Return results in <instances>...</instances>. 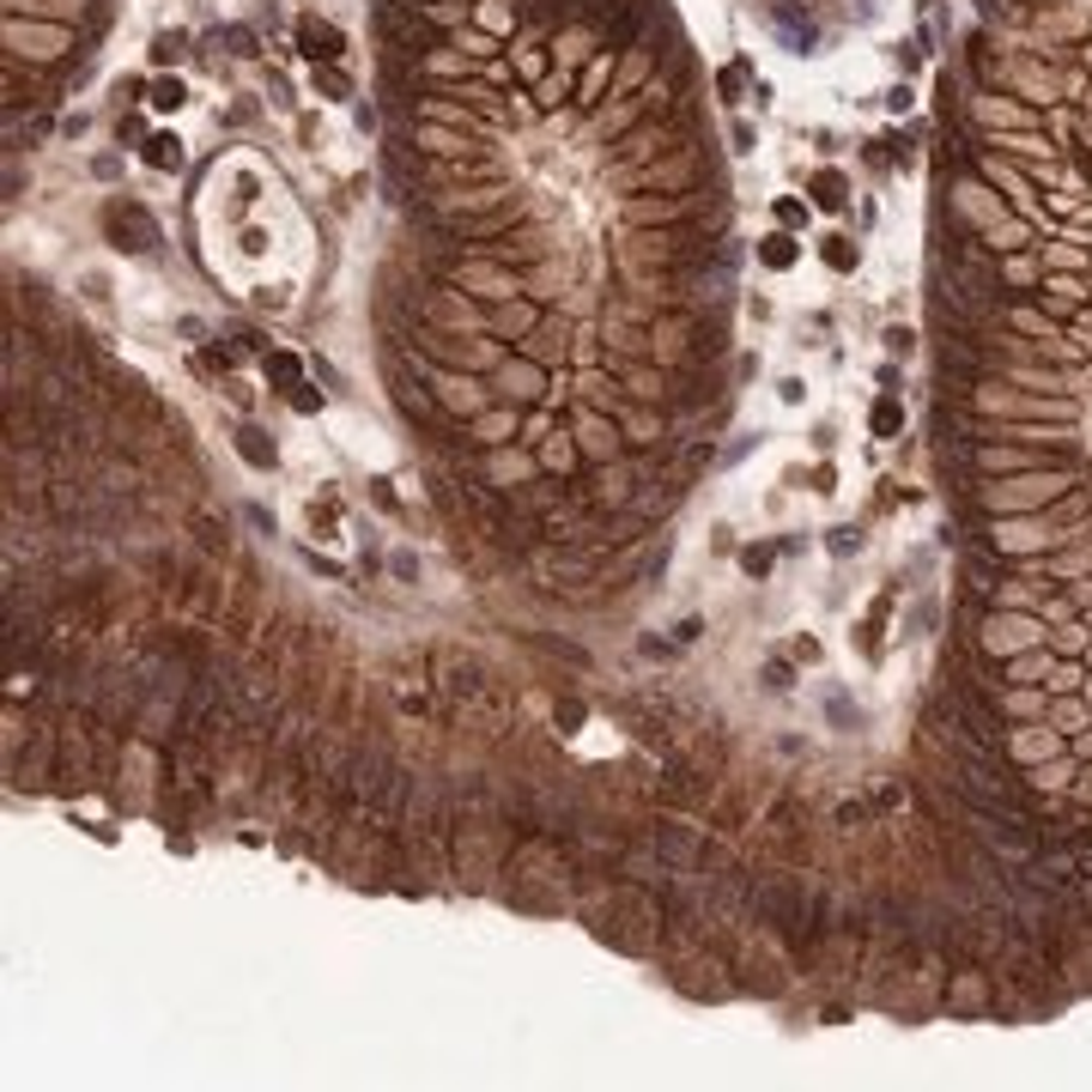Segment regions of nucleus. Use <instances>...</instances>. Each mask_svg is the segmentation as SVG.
<instances>
[{
  "label": "nucleus",
  "mask_w": 1092,
  "mask_h": 1092,
  "mask_svg": "<svg viewBox=\"0 0 1092 1092\" xmlns=\"http://www.w3.org/2000/svg\"><path fill=\"white\" fill-rule=\"evenodd\" d=\"M1080 486V461H1056V468H1026V474H1001V480H977L972 486V510L977 516H1026V510H1050L1056 498Z\"/></svg>",
  "instance_id": "nucleus-1"
},
{
  "label": "nucleus",
  "mask_w": 1092,
  "mask_h": 1092,
  "mask_svg": "<svg viewBox=\"0 0 1092 1092\" xmlns=\"http://www.w3.org/2000/svg\"><path fill=\"white\" fill-rule=\"evenodd\" d=\"M401 358H407V370L425 382V389H432L437 407H444L449 419H461V425L480 419V413H486L492 401H498V395H492V382H486V377H474V370H444V365H432L425 353H413V346H407Z\"/></svg>",
  "instance_id": "nucleus-2"
},
{
  "label": "nucleus",
  "mask_w": 1092,
  "mask_h": 1092,
  "mask_svg": "<svg viewBox=\"0 0 1092 1092\" xmlns=\"http://www.w3.org/2000/svg\"><path fill=\"white\" fill-rule=\"evenodd\" d=\"M1032 644H1050V625H1044V613H1026V607H989L972 637V650L989 662H1008Z\"/></svg>",
  "instance_id": "nucleus-3"
},
{
  "label": "nucleus",
  "mask_w": 1092,
  "mask_h": 1092,
  "mask_svg": "<svg viewBox=\"0 0 1092 1092\" xmlns=\"http://www.w3.org/2000/svg\"><path fill=\"white\" fill-rule=\"evenodd\" d=\"M92 55L85 37L73 25H49V19H7V61H25V67H55L67 55Z\"/></svg>",
  "instance_id": "nucleus-4"
},
{
  "label": "nucleus",
  "mask_w": 1092,
  "mask_h": 1092,
  "mask_svg": "<svg viewBox=\"0 0 1092 1092\" xmlns=\"http://www.w3.org/2000/svg\"><path fill=\"white\" fill-rule=\"evenodd\" d=\"M456 874H461V886H492V874H510V838H504V826H492V819L461 826L456 831Z\"/></svg>",
  "instance_id": "nucleus-5"
},
{
  "label": "nucleus",
  "mask_w": 1092,
  "mask_h": 1092,
  "mask_svg": "<svg viewBox=\"0 0 1092 1092\" xmlns=\"http://www.w3.org/2000/svg\"><path fill=\"white\" fill-rule=\"evenodd\" d=\"M85 711H73L61 723V771H55V790L80 795L104 777V752H97V723H80Z\"/></svg>",
  "instance_id": "nucleus-6"
},
{
  "label": "nucleus",
  "mask_w": 1092,
  "mask_h": 1092,
  "mask_svg": "<svg viewBox=\"0 0 1092 1092\" xmlns=\"http://www.w3.org/2000/svg\"><path fill=\"white\" fill-rule=\"evenodd\" d=\"M486 382H492V395L510 401V407H553V370L522 358V353H510Z\"/></svg>",
  "instance_id": "nucleus-7"
},
{
  "label": "nucleus",
  "mask_w": 1092,
  "mask_h": 1092,
  "mask_svg": "<svg viewBox=\"0 0 1092 1092\" xmlns=\"http://www.w3.org/2000/svg\"><path fill=\"white\" fill-rule=\"evenodd\" d=\"M7 771H13V783H25V790H55V771H61V723L37 716L31 735H25V759H13Z\"/></svg>",
  "instance_id": "nucleus-8"
},
{
  "label": "nucleus",
  "mask_w": 1092,
  "mask_h": 1092,
  "mask_svg": "<svg viewBox=\"0 0 1092 1092\" xmlns=\"http://www.w3.org/2000/svg\"><path fill=\"white\" fill-rule=\"evenodd\" d=\"M583 486H589V498H595V510H632V498H637V461H589L583 468Z\"/></svg>",
  "instance_id": "nucleus-9"
},
{
  "label": "nucleus",
  "mask_w": 1092,
  "mask_h": 1092,
  "mask_svg": "<svg viewBox=\"0 0 1092 1092\" xmlns=\"http://www.w3.org/2000/svg\"><path fill=\"white\" fill-rule=\"evenodd\" d=\"M1056 752H1068V740L1050 723H1008V735H1001V759L1013 771H1032V765L1056 759Z\"/></svg>",
  "instance_id": "nucleus-10"
},
{
  "label": "nucleus",
  "mask_w": 1092,
  "mask_h": 1092,
  "mask_svg": "<svg viewBox=\"0 0 1092 1092\" xmlns=\"http://www.w3.org/2000/svg\"><path fill=\"white\" fill-rule=\"evenodd\" d=\"M571 346H577V322H571L565 310H547V317L534 322V334L516 341V353L534 358V365H547V370H559L571 358Z\"/></svg>",
  "instance_id": "nucleus-11"
},
{
  "label": "nucleus",
  "mask_w": 1092,
  "mask_h": 1092,
  "mask_svg": "<svg viewBox=\"0 0 1092 1092\" xmlns=\"http://www.w3.org/2000/svg\"><path fill=\"white\" fill-rule=\"evenodd\" d=\"M540 474V461L528 444H504V449H480V480H486L492 492H504L510 498L516 486H528V480Z\"/></svg>",
  "instance_id": "nucleus-12"
},
{
  "label": "nucleus",
  "mask_w": 1092,
  "mask_h": 1092,
  "mask_svg": "<svg viewBox=\"0 0 1092 1092\" xmlns=\"http://www.w3.org/2000/svg\"><path fill=\"white\" fill-rule=\"evenodd\" d=\"M571 437H577L583 461H619V456H625V432H619V419H613V413H601V407H577Z\"/></svg>",
  "instance_id": "nucleus-13"
},
{
  "label": "nucleus",
  "mask_w": 1092,
  "mask_h": 1092,
  "mask_svg": "<svg viewBox=\"0 0 1092 1092\" xmlns=\"http://www.w3.org/2000/svg\"><path fill=\"white\" fill-rule=\"evenodd\" d=\"M437 692L449 698V704H461V698H474L480 686H492L486 680V668H480L474 656H461V650H437Z\"/></svg>",
  "instance_id": "nucleus-14"
},
{
  "label": "nucleus",
  "mask_w": 1092,
  "mask_h": 1092,
  "mask_svg": "<svg viewBox=\"0 0 1092 1092\" xmlns=\"http://www.w3.org/2000/svg\"><path fill=\"white\" fill-rule=\"evenodd\" d=\"M522 413H528V407L492 401L480 419H468V444H474V449H504V444H516V437H522Z\"/></svg>",
  "instance_id": "nucleus-15"
},
{
  "label": "nucleus",
  "mask_w": 1092,
  "mask_h": 1092,
  "mask_svg": "<svg viewBox=\"0 0 1092 1092\" xmlns=\"http://www.w3.org/2000/svg\"><path fill=\"white\" fill-rule=\"evenodd\" d=\"M534 461H540V474H553V480H577L589 461H583L577 437H571V425H553V432L534 444Z\"/></svg>",
  "instance_id": "nucleus-16"
},
{
  "label": "nucleus",
  "mask_w": 1092,
  "mask_h": 1092,
  "mask_svg": "<svg viewBox=\"0 0 1092 1092\" xmlns=\"http://www.w3.org/2000/svg\"><path fill=\"white\" fill-rule=\"evenodd\" d=\"M996 668H1001V686H1044V692H1050L1056 650H1050V644H1032V650H1020V656L996 662Z\"/></svg>",
  "instance_id": "nucleus-17"
},
{
  "label": "nucleus",
  "mask_w": 1092,
  "mask_h": 1092,
  "mask_svg": "<svg viewBox=\"0 0 1092 1092\" xmlns=\"http://www.w3.org/2000/svg\"><path fill=\"white\" fill-rule=\"evenodd\" d=\"M104 225H110V238H122V231H128V243H122V250H134V255H146L152 243H159V225H152V212L134 207V200H116V207L104 212Z\"/></svg>",
  "instance_id": "nucleus-18"
},
{
  "label": "nucleus",
  "mask_w": 1092,
  "mask_h": 1092,
  "mask_svg": "<svg viewBox=\"0 0 1092 1092\" xmlns=\"http://www.w3.org/2000/svg\"><path fill=\"white\" fill-rule=\"evenodd\" d=\"M540 317H547V303H534L522 291V298H510V303H498V310H492V334H498L504 346H516V341H528V334H534Z\"/></svg>",
  "instance_id": "nucleus-19"
},
{
  "label": "nucleus",
  "mask_w": 1092,
  "mask_h": 1092,
  "mask_svg": "<svg viewBox=\"0 0 1092 1092\" xmlns=\"http://www.w3.org/2000/svg\"><path fill=\"white\" fill-rule=\"evenodd\" d=\"M996 711H1001V723H1044V711H1050V692H1044V686H1001V692H996Z\"/></svg>",
  "instance_id": "nucleus-20"
},
{
  "label": "nucleus",
  "mask_w": 1092,
  "mask_h": 1092,
  "mask_svg": "<svg viewBox=\"0 0 1092 1092\" xmlns=\"http://www.w3.org/2000/svg\"><path fill=\"white\" fill-rule=\"evenodd\" d=\"M1074 771H1080L1074 752H1056V759H1044V765H1032V771H1020V783H1026L1032 795H1068Z\"/></svg>",
  "instance_id": "nucleus-21"
},
{
  "label": "nucleus",
  "mask_w": 1092,
  "mask_h": 1092,
  "mask_svg": "<svg viewBox=\"0 0 1092 1092\" xmlns=\"http://www.w3.org/2000/svg\"><path fill=\"white\" fill-rule=\"evenodd\" d=\"M947 1008H959V1013H977V1008H996V984H989L977 965H965L959 977L947 984Z\"/></svg>",
  "instance_id": "nucleus-22"
},
{
  "label": "nucleus",
  "mask_w": 1092,
  "mask_h": 1092,
  "mask_svg": "<svg viewBox=\"0 0 1092 1092\" xmlns=\"http://www.w3.org/2000/svg\"><path fill=\"white\" fill-rule=\"evenodd\" d=\"M1044 723L1056 728V735H1080V728H1092V704L1080 692H1050V711H1044Z\"/></svg>",
  "instance_id": "nucleus-23"
},
{
  "label": "nucleus",
  "mask_w": 1092,
  "mask_h": 1092,
  "mask_svg": "<svg viewBox=\"0 0 1092 1092\" xmlns=\"http://www.w3.org/2000/svg\"><path fill=\"white\" fill-rule=\"evenodd\" d=\"M298 49L310 55V61H341L346 37L329 25V19H298Z\"/></svg>",
  "instance_id": "nucleus-24"
},
{
  "label": "nucleus",
  "mask_w": 1092,
  "mask_h": 1092,
  "mask_svg": "<svg viewBox=\"0 0 1092 1092\" xmlns=\"http://www.w3.org/2000/svg\"><path fill=\"white\" fill-rule=\"evenodd\" d=\"M238 456L250 461V468H279L274 432H262V425H238Z\"/></svg>",
  "instance_id": "nucleus-25"
},
{
  "label": "nucleus",
  "mask_w": 1092,
  "mask_h": 1092,
  "mask_svg": "<svg viewBox=\"0 0 1092 1092\" xmlns=\"http://www.w3.org/2000/svg\"><path fill=\"white\" fill-rule=\"evenodd\" d=\"M1026 881L1032 886H1068V881H1074V855H1062V850L1038 855V862L1026 869Z\"/></svg>",
  "instance_id": "nucleus-26"
},
{
  "label": "nucleus",
  "mask_w": 1092,
  "mask_h": 1092,
  "mask_svg": "<svg viewBox=\"0 0 1092 1092\" xmlns=\"http://www.w3.org/2000/svg\"><path fill=\"white\" fill-rule=\"evenodd\" d=\"M1087 637H1092V625L1087 619H1062V625H1050V650L1056 656H1087Z\"/></svg>",
  "instance_id": "nucleus-27"
},
{
  "label": "nucleus",
  "mask_w": 1092,
  "mask_h": 1092,
  "mask_svg": "<svg viewBox=\"0 0 1092 1092\" xmlns=\"http://www.w3.org/2000/svg\"><path fill=\"white\" fill-rule=\"evenodd\" d=\"M262 370H267V382H274V389H286V395L303 382V365H298L291 353H267V358H262Z\"/></svg>",
  "instance_id": "nucleus-28"
},
{
  "label": "nucleus",
  "mask_w": 1092,
  "mask_h": 1092,
  "mask_svg": "<svg viewBox=\"0 0 1092 1092\" xmlns=\"http://www.w3.org/2000/svg\"><path fill=\"white\" fill-rule=\"evenodd\" d=\"M195 540H200V553H231V528H225V516H195Z\"/></svg>",
  "instance_id": "nucleus-29"
},
{
  "label": "nucleus",
  "mask_w": 1092,
  "mask_h": 1092,
  "mask_svg": "<svg viewBox=\"0 0 1092 1092\" xmlns=\"http://www.w3.org/2000/svg\"><path fill=\"white\" fill-rule=\"evenodd\" d=\"M146 164H152V171H176V164H183V140H176V134H152V140H146Z\"/></svg>",
  "instance_id": "nucleus-30"
},
{
  "label": "nucleus",
  "mask_w": 1092,
  "mask_h": 1092,
  "mask_svg": "<svg viewBox=\"0 0 1092 1092\" xmlns=\"http://www.w3.org/2000/svg\"><path fill=\"white\" fill-rule=\"evenodd\" d=\"M795 255H802V250H795V238H783V231H771V238L759 243V262L777 267V274H783V267H795Z\"/></svg>",
  "instance_id": "nucleus-31"
},
{
  "label": "nucleus",
  "mask_w": 1092,
  "mask_h": 1092,
  "mask_svg": "<svg viewBox=\"0 0 1092 1092\" xmlns=\"http://www.w3.org/2000/svg\"><path fill=\"white\" fill-rule=\"evenodd\" d=\"M869 425H874V437H898V425H905V407H898L893 395H881V401H874V413H869Z\"/></svg>",
  "instance_id": "nucleus-32"
},
{
  "label": "nucleus",
  "mask_w": 1092,
  "mask_h": 1092,
  "mask_svg": "<svg viewBox=\"0 0 1092 1092\" xmlns=\"http://www.w3.org/2000/svg\"><path fill=\"white\" fill-rule=\"evenodd\" d=\"M771 565H777V547H765V540H752L747 553H740V571H747L752 583H765V577H771Z\"/></svg>",
  "instance_id": "nucleus-33"
},
{
  "label": "nucleus",
  "mask_w": 1092,
  "mask_h": 1092,
  "mask_svg": "<svg viewBox=\"0 0 1092 1092\" xmlns=\"http://www.w3.org/2000/svg\"><path fill=\"white\" fill-rule=\"evenodd\" d=\"M317 92H322V97H346L353 85H346V73H334V67L322 61V67H317Z\"/></svg>",
  "instance_id": "nucleus-34"
},
{
  "label": "nucleus",
  "mask_w": 1092,
  "mask_h": 1092,
  "mask_svg": "<svg viewBox=\"0 0 1092 1092\" xmlns=\"http://www.w3.org/2000/svg\"><path fill=\"white\" fill-rule=\"evenodd\" d=\"M146 104H152V110H176V104H183V85H176V80H159Z\"/></svg>",
  "instance_id": "nucleus-35"
},
{
  "label": "nucleus",
  "mask_w": 1092,
  "mask_h": 1092,
  "mask_svg": "<svg viewBox=\"0 0 1092 1092\" xmlns=\"http://www.w3.org/2000/svg\"><path fill=\"white\" fill-rule=\"evenodd\" d=\"M389 577H395V583H419V559H413V553H389Z\"/></svg>",
  "instance_id": "nucleus-36"
},
{
  "label": "nucleus",
  "mask_w": 1092,
  "mask_h": 1092,
  "mask_svg": "<svg viewBox=\"0 0 1092 1092\" xmlns=\"http://www.w3.org/2000/svg\"><path fill=\"white\" fill-rule=\"evenodd\" d=\"M1068 802L1092 807V765H1080V771H1074V783H1068Z\"/></svg>",
  "instance_id": "nucleus-37"
},
{
  "label": "nucleus",
  "mask_w": 1092,
  "mask_h": 1092,
  "mask_svg": "<svg viewBox=\"0 0 1092 1092\" xmlns=\"http://www.w3.org/2000/svg\"><path fill=\"white\" fill-rule=\"evenodd\" d=\"M225 401H231L238 413H250V407H255V389H250V382H238V377H231V382H225Z\"/></svg>",
  "instance_id": "nucleus-38"
},
{
  "label": "nucleus",
  "mask_w": 1092,
  "mask_h": 1092,
  "mask_svg": "<svg viewBox=\"0 0 1092 1092\" xmlns=\"http://www.w3.org/2000/svg\"><path fill=\"white\" fill-rule=\"evenodd\" d=\"M291 407H298V413H322V389L298 382V389H291Z\"/></svg>",
  "instance_id": "nucleus-39"
},
{
  "label": "nucleus",
  "mask_w": 1092,
  "mask_h": 1092,
  "mask_svg": "<svg viewBox=\"0 0 1092 1092\" xmlns=\"http://www.w3.org/2000/svg\"><path fill=\"white\" fill-rule=\"evenodd\" d=\"M826 262H831V267H855V250H850V238H826Z\"/></svg>",
  "instance_id": "nucleus-40"
},
{
  "label": "nucleus",
  "mask_w": 1092,
  "mask_h": 1092,
  "mask_svg": "<svg viewBox=\"0 0 1092 1092\" xmlns=\"http://www.w3.org/2000/svg\"><path fill=\"white\" fill-rule=\"evenodd\" d=\"M819 207H843V176H819Z\"/></svg>",
  "instance_id": "nucleus-41"
},
{
  "label": "nucleus",
  "mask_w": 1092,
  "mask_h": 1092,
  "mask_svg": "<svg viewBox=\"0 0 1092 1092\" xmlns=\"http://www.w3.org/2000/svg\"><path fill=\"white\" fill-rule=\"evenodd\" d=\"M826 547H831V553H855V547H862V534H855V528H831Z\"/></svg>",
  "instance_id": "nucleus-42"
},
{
  "label": "nucleus",
  "mask_w": 1092,
  "mask_h": 1092,
  "mask_svg": "<svg viewBox=\"0 0 1092 1092\" xmlns=\"http://www.w3.org/2000/svg\"><path fill=\"white\" fill-rule=\"evenodd\" d=\"M176 55H183V37H159V43H152V61H176Z\"/></svg>",
  "instance_id": "nucleus-43"
},
{
  "label": "nucleus",
  "mask_w": 1092,
  "mask_h": 1092,
  "mask_svg": "<svg viewBox=\"0 0 1092 1092\" xmlns=\"http://www.w3.org/2000/svg\"><path fill=\"white\" fill-rule=\"evenodd\" d=\"M765 686H771V692H783V686H795V680H790V662H771V668H765Z\"/></svg>",
  "instance_id": "nucleus-44"
},
{
  "label": "nucleus",
  "mask_w": 1092,
  "mask_h": 1092,
  "mask_svg": "<svg viewBox=\"0 0 1092 1092\" xmlns=\"http://www.w3.org/2000/svg\"><path fill=\"white\" fill-rule=\"evenodd\" d=\"M370 498H377L382 510H401V504H395V486H389V480H370Z\"/></svg>",
  "instance_id": "nucleus-45"
},
{
  "label": "nucleus",
  "mask_w": 1092,
  "mask_h": 1092,
  "mask_svg": "<svg viewBox=\"0 0 1092 1092\" xmlns=\"http://www.w3.org/2000/svg\"><path fill=\"white\" fill-rule=\"evenodd\" d=\"M886 346H893V353H898V358H905V353H910V346H917V334H910V329H893V334H886Z\"/></svg>",
  "instance_id": "nucleus-46"
},
{
  "label": "nucleus",
  "mask_w": 1092,
  "mask_h": 1092,
  "mask_svg": "<svg viewBox=\"0 0 1092 1092\" xmlns=\"http://www.w3.org/2000/svg\"><path fill=\"white\" fill-rule=\"evenodd\" d=\"M1068 752H1074V759H1092V728H1080V735H1068Z\"/></svg>",
  "instance_id": "nucleus-47"
},
{
  "label": "nucleus",
  "mask_w": 1092,
  "mask_h": 1092,
  "mask_svg": "<svg viewBox=\"0 0 1092 1092\" xmlns=\"http://www.w3.org/2000/svg\"><path fill=\"white\" fill-rule=\"evenodd\" d=\"M777 395H783V401H790V407H795V401H802L807 389H802V377H783V382H777Z\"/></svg>",
  "instance_id": "nucleus-48"
},
{
  "label": "nucleus",
  "mask_w": 1092,
  "mask_h": 1092,
  "mask_svg": "<svg viewBox=\"0 0 1092 1092\" xmlns=\"http://www.w3.org/2000/svg\"><path fill=\"white\" fill-rule=\"evenodd\" d=\"M777 219H783V225H802L807 207H795V200H777Z\"/></svg>",
  "instance_id": "nucleus-49"
},
{
  "label": "nucleus",
  "mask_w": 1092,
  "mask_h": 1092,
  "mask_svg": "<svg viewBox=\"0 0 1092 1092\" xmlns=\"http://www.w3.org/2000/svg\"><path fill=\"white\" fill-rule=\"evenodd\" d=\"M831 723H850V728H855V704H843V698H831Z\"/></svg>",
  "instance_id": "nucleus-50"
},
{
  "label": "nucleus",
  "mask_w": 1092,
  "mask_h": 1092,
  "mask_svg": "<svg viewBox=\"0 0 1092 1092\" xmlns=\"http://www.w3.org/2000/svg\"><path fill=\"white\" fill-rule=\"evenodd\" d=\"M559 723H565V735H571V728L583 723V704H559Z\"/></svg>",
  "instance_id": "nucleus-51"
},
{
  "label": "nucleus",
  "mask_w": 1092,
  "mask_h": 1092,
  "mask_svg": "<svg viewBox=\"0 0 1092 1092\" xmlns=\"http://www.w3.org/2000/svg\"><path fill=\"white\" fill-rule=\"evenodd\" d=\"M795 662H819V644H814V637H795Z\"/></svg>",
  "instance_id": "nucleus-52"
},
{
  "label": "nucleus",
  "mask_w": 1092,
  "mask_h": 1092,
  "mask_svg": "<svg viewBox=\"0 0 1092 1092\" xmlns=\"http://www.w3.org/2000/svg\"><path fill=\"white\" fill-rule=\"evenodd\" d=\"M1080 698H1087V704H1092V668H1087V680H1080Z\"/></svg>",
  "instance_id": "nucleus-53"
},
{
  "label": "nucleus",
  "mask_w": 1092,
  "mask_h": 1092,
  "mask_svg": "<svg viewBox=\"0 0 1092 1092\" xmlns=\"http://www.w3.org/2000/svg\"><path fill=\"white\" fill-rule=\"evenodd\" d=\"M1080 662H1087V668H1092V637H1087V656H1080Z\"/></svg>",
  "instance_id": "nucleus-54"
}]
</instances>
